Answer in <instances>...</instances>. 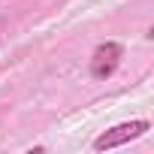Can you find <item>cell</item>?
<instances>
[{
  "instance_id": "6da1fadb",
  "label": "cell",
  "mask_w": 154,
  "mask_h": 154,
  "mask_svg": "<svg viewBox=\"0 0 154 154\" xmlns=\"http://www.w3.org/2000/svg\"><path fill=\"white\" fill-rule=\"evenodd\" d=\"M145 133H148V121H127V124H118V127L106 130L103 136H97L94 139V148L97 151H112V148L127 145V142H133V139H139Z\"/></svg>"
},
{
  "instance_id": "7a4b0ae2",
  "label": "cell",
  "mask_w": 154,
  "mask_h": 154,
  "mask_svg": "<svg viewBox=\"0 0 154 154\" xmlns=\"http://www.w3.org/2000/svg\"><path fill=\"white\" fill-rule=\"evenodd\" d=\"M121 54H124V48L118 42H100L91 57V75L94 79H109L121 63Z\"/></svg>"
}]
</instances>
